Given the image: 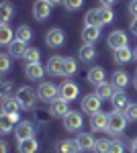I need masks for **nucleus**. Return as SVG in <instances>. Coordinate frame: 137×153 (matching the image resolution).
<instances>
[{
  "mask_svg": "<svg viewBox=\"0 0 137 153\" xmlns=\"http://www.w3.org/2000/svg\"><path fill=\"white\" fill-rule=\"evenodd\" d=\"M37 149H39V143H37L35 137L19 141V153H37Z\"/></svg>",
  "mask_w": 137,
  "mask_h": 153,
  "instance_id": "412c9836",
  "label": "nucleus"
},
{
  "mask_svg": "<svg viewBox=\"0 0 137 153\" xmlns=\"http://www.w3.org/2000/svg\"><path fill=\"white\" fill-rule=\"evenodd\" d=\"M8 151V145H6V141H0V153H6Z\"/></svg>",
  "mask_w": 137,
  "mask_h": 153,
  "instance_id": "37998d69",
  "label": "nucleus"
},
{
  "mask_svg": "<svg viewBox=\"0 0 137 153\" xmlns=\"http://www.w3.org/2000/svg\"><path fill=\"white\" fill-rule=\"evenodd\" d=\"M43 74H47V70L41 65V63H31V65L25 68V76H27L29 80H41Z\"/></svg>",
  "mask_w": 137,
  "mask_h": 153,
  "instance_id": "a211bd4d",
  "label": "nucleus"
},
{
  "mask_svg": "<svg viewBox=\"0 0 137 153\" xmlns=\"http://www.w3.org/2000/svg\"><path fill=\"white\" fill-rule=\"evenodd\" d=\"M10 90H12V84L10 82H4V84H2V92H4V94H8Z\"/></svg>",
  "mask_w": 137,
  "mask_h": 153,
  "instance_id": "a19ab883",
  "label": "nucleus"
},
{
  "mask_svg": "<svg viewBox=\"0 0 137 153\" xmlns=\"http://www.w3.org/2000/svg\"><path fill=\"white\" fill-rule=\"evenodd\" d=\"M78 55H80L82 61H92V59L96 57V49H94V45L84 43V45L80 47V51H78Z\"/></svg>",
  "mask_w": 137,
  "mask_h": 153,
  "instance_id": "cd10ccee",
  "label": "nucleus"
},
{
  "mask_svg": "<svg viewBox=\"0 0 137 153\" xmlns=\"http://www.w3.org/2000/svg\"><path fill=\"white\" fill-rule=\"evenodd\" d=\"M14 135H16V139H19V141L33 137V125H31L29 120H21V123L16 125V129H14Z\"/></svg>",
  "mask_w": 137,
  "mask_h": 153,
  "instance_id": "2eb2a0df",
  "label": "nucleus"
},
{
  "mask_svg": "<svg viewBox=\"0 0 137 153\" xmlns=\"http://www.w3.org/2000/svg\"><path fill=\"white\" fill-rule=\"evenodd\" d=\"M37 96L45 102H53L55 98H59V86H55L51 82H43L37 88Z\"/></svg>",
  "mask_w": 137,
  "mask_h": 153,
  "instance_id": "7ed1b4c3",
  "label": "nucleus"
},
{
  "mask_svg": "<svg viewBox=\"0 0 137 153\" xmlns=\"http://www.w3.org/2000/svg\"><path fill=\"white\" fill-rule=\"evenodd\" d=\"M14 98L19 100V104H21L23 110H31L33 104H35V100H37V94L33 92V88L23 86V88H19V90H16V96H14Z\"/></svg>",
  "mask_w": 137,
  "mask_h": 153,
  "instance_id": "f03ea898",
  "label": "nucleus"
},
{
  "mask_svg": "<svg viewBox=\"0 0 137 153\" xmlns=\"http://www.w3.org/2000/svg\"><path fill=\"white\" fill-rule=\"evenodd\" d=\"M109 147H111V141H96L94 153H109Z\"/></svg>",
  "mask_w": 137,
  "mask_h": 153,
  "instance_id": "4c0bfd02",
  "label": "nucleus"
},
{
  "mask_svg": "<svg viewBox=\"0 0 137 153\" xmlns=\"http://www.w3.org/2000/svg\"><path fill=\"white\" fill-rule=\"evenodd\" d=\"M133 55H135V59H137V47H135V49H133Z\"/></svg>",
  "mask_w": 137,
  "mask_h": 153,
  "instance_id": "de8ad7c7",
  "label": "nucleus"
},
{
  "mask_svg": "<svg viewBox=\"0 0 137 153\" xmlns=\"http://www.w3.org/2000/svg\"><path fill=\"white\" fill-rule=\"evenodd\" d=\"M100 106H103V100L98 98L96 94H88L82 98V110L88 112V114H98L100 112Z\"/></svg>",
  "mask_w": 137,
  "mask_h": 153,
  "instance_id": "20e7f679",
  "label": "nucleus"
},
{
  "mask_svg": "<svg viewBox=\"0 0 137 153\" xmlns=\"http://www.w3.org/2000/svg\"><path fill=\"white\" fill-rule=\"evenodd\" d=\"M25 61H27V65H31V63H39V59H41V53H39V49L35 47H29L27 49V53H25Z\"/></svg>",
  "mask_w": 137,
  "mask_h": 153,
  "instance_id": "473e14b6",
  "label": "nucleus"
},
{
  "mask_svg": "<svg viewBox=\"0 0 137 153\" xmlns=\"http://www.w3.org/2000/svg\"><path fill=\"white\" fill-rule=\"evenodd\" d=\"M90 127H92L94 133H98V131H106V129H109V114H104V112L92 114V117H90Z\"/></svg>",
  "mask_w": 137,
  "mask_h": 153,
  "instance_id": "ddd939ff",
  "label": "nucleus"
},
{
  "mask_svg": "<svg viewBox=\"0 0 137 153\" xmlns=\"http://www.w3.org/2000/svg\"><path fill=\"white\" fill-rule=\"evenodd\" d=\"M133 84H135V88H137V76H135V78H133Z\"/></svg>",
  "mask_w": 137,
  "mask_h": 153,
  "instance_id": "09e8293b",
  "label": "nucleus"
},
{
  "mask_svg": "<svg viewBox=\"0 0 137 153\" xmlns=\"http://www.w3.org/2000/svg\"><path fill=\"white\" fill-rule=\"evenodd\" d=\"M129 12H131L133 19H137V0H131L129 2Z\"/></svg>",
  "mask_w": 137,
  "mask_h": 153,
  "instance_id": "ea45409f",
  "label": "nucleus"
},
{
  "mask_svg": "<svg viewBox=\"0 0 137 153\" xmlns=\"http://www.w3.org/2000/svg\"><path fill=\"white\" fill-rule=\"evenodd\" d=\"M76 143L80 145L82 151H94V145H96V141H94V137L90 133H80L76 137Z\"/></svg>",
  "mask_w": 137,
  "mask_h": 153,
  "instance_id": "f3484780",
  "label": "nucleus"
},
{
  "mask_svg": "<svg viewBox=\"0 0 137 153\" xmlns=\"http://www.w3.org/2000/svg\"><path fill=\"white\" fill-rule=\"evenodd\" d=\"M84 23L88 25V27H100V12H98V8H90V10L86 12Z\"/></svg>",
  "mask_w": 137,
  "mask_h": 153,
  "instance_id": "c85d7f7f",
  "label": "nucleus"
},
{
  "mask_svg": "<svg viewBox=\"0 0 137 153\" xmlns=\"http://www.w3.org/2000/svg\"><path fill=\"white\" fill-rule=\"evenodd\" d=\"M98 12H100V27H103V25L113 23L115 12H113V8H111V6H100V8H98Z\"/></svg>",
  "mask_w": 137,
  "mask_h": 153,
  "instance_id": "7c9ffc66",
  "label": "nucleus"
},
{
  "mask_svg": "<svg viewBox=\"0 0 137 153\" xmlns=\"http://www.w3.org/2000/svg\"><path fill=\"white\" fill-rule=\"evenodd\" d=\"M82 114L78 112V110H70L68 114L64 117V127H66V131H70V133H76V131L82 129Z\"/></svg>",
  "mask_w": 137,
  "mask_h": 153,
  "instance_id": "39448f33",
  "label": "nucleus"
},
{
  "mask_svg": "<svg viewBox=\"0 0 137 153\" xmlns=\"http://www.w3.org/2000/svg\"><path fill=\"white\" fill-rule=\"evenodd\" d=\"M111 84L115 86V90H123V88H127V84H129V76H127V71H123V70L115 71Z\"/></svg>",
  "mask_w": 137,
  "mask_h": 153,
  "instance_id": "aec40b11",
  "label": "nucleus"
},
{
  "mask_svg": "<svg viewBox=\"0 0 137 153\" xmlns=\"http://www.w3.org/2000/svg\"><path fill=\"white\" fill-rule=\"evenodd\" d=\"M103 6H111V4H115V0H98Z\"/></svg>",
  "mask_w": 137,
  "mask_h": 153,
  "instance_id": "c03bdc74",
  "label": "nucleus"
},
{
  "mask_svg": "<svg viewBox=\"0 0 137 153\" xmlns=\"http://www.w3.org/2000/svg\"><path fill=\"white\" fill-rule=\"evenodd\" d=\"M131 151H133V153H137V137L133 139V143H131Z\"/></svg>",
  "mask_w": 137,
  "mask_h": 153,
  "instance_id": "a18cd8bd",
  "label": "nucleus"
},
{
  "mask_svg": "<svg viewBox=\"0 0 137 153\" xmlns=\"http://www.w3.org/2000/svg\"><path fill=\"white\" fill-rule=\"evenodd\" d=\"M82 4H84V0H64V8H66V10H70V12L82 8Z\"/></svg>",
  "mask_w": 137,
  "mask_h": 153,
  "instance_id": "c9c22d12",
  "label": "nucleus"
},
{
  "mask_svg": "<svg viewBox=\"0 0 137 153\" xmlns=\"http://www.w3.org/2000/svg\"><path fill=\"white\" fill-rule=\"evenodd\" d=\"M14 37H16V33H12L10 27H8L6 23L0 25V43H2V45H6V47H8L12 41H14Z\"/></svg>",
  "mask_w": 137,
  "mask_h": 153,
  "instance_id": "b1692460",
  "label": "nucleus"
},
{
  "mask_svg": "<svg viewBox=\"0 0 137 153\" xmlns=\"http://www.w3.org/2000/svg\"><path fill=\"white\" fill-rule=\"evenodd\" d=\"M64 61H66V57H59V55L51 57L45 63L47 74H51V76H64Z\"/></svg>",
  "mask_w": 137,
  "mask_h": 153,
  "instance_id": "f8f14e48",
  "label": "nucleus"
},
{
  "mask_svg": "<svg viewBox=\"0 0 137 153\" xmlns=\"http://www.w3.org/2000/svg\"><path fill=\"white\" fill-rule=\"evenodd\" d=\"M27 43H23V41H19V39H14L10 45H8V55H12V57H25V53H27Z\"/></svg>",
  "mask_w": 137,
  "mask_h": 153,
  "instance_id": "6ab92c4d",
  "label": "nucleus"
},
{
  "mask_svg": "<svg viewBox=\"0 0 137 153\" xmlns=\"http://www.w3.org/2000/svg\"><path fill=\"white\" fill-rule=\"evenodd\" d=\"M131 57H135V55H133V51H131L129 47L117 49V51H115V55H113L115 63H121V65H125V63H129V61H131Z\"/></svg>",
  "mask_w": 137,
  "mask_h": 153,
  "instance_id": "5701e85b",
  "label": "nucleus"
},
{
  "mask_svg": "<svg viewBox=\"0 0 137 153\" xmlns=\"http://www.w3.org/2000/svg\"><path fill=\"white\" fill-rule=\"evenodd\" d=\"M57 151L59 153H82V149L76 143V139H74V141H61L57 145Z\"/></svg>",
  "mask_w": 137,
  "mask_h": 153,
  "instance_id": "a878e982",
  "label": "nucleus"
},
{
  "mask_svg": "<svg viewBox=\"0 0 137 153\" xmlns=\"http://www.w3.org/2000/svg\"><path fill=\"white\" fill-rule=\"evenodd\" d=\"M49 110H51L53 117L64 118L70 112V104H68V100H64V98H55L53 102H49Z\"/></svg>",
  "mask_w": 137,
  "mask_h": 153,
  "instance_id": "9b49d317",
  "label": "nucleus"
},
{
  "mask_svg": "<svg viewBox=\"0 0 137 153\" xmlns=\"http://www.w3.org/2000/svg\"><path fill=\"white\" fill-rule=\"evenodd\" d=\"M131 33L137 37V19H133V21H131Z\"/></svg>",
  "mask_w": 137,
  "mask_h": 153,
  "instance_id": "79ce46f5",
  "label": "nucleus"
},
{
  "mask_svg": "<svg viewBox=\"0 0 137 153\" xmlns=\"http://www.w3.org/2000/svg\"><path fill=\"white\" fill-rule=\"evenodd\" d=\"M104 78H106V74H104L103 68H92L90 71H88V82L96 88V86H100V84H104Z\"/></svg>",
  "mask_w": 137,
  "mask_h": 153,
  "instance_id": "4be33fe9",
  "label": "nucleus"
},
{
  "mask_svg": "<svg viewBox=\"0 0 137 153\" xmlns=\"http://www.w3.org/2000/svg\"><path fill=\"white\" fill-rule=\"evenodd\" d=\"M0 12H2V23L8 25V21H10L12 14H14V6H12L8 0H4V2L0 4Z\"/></svg>",
  "mask_w": 137,
  "mask_h": 153,
  "instance_id": "c756f323",
  "label": "nucleus"
},
{
  "mask_svg": "<svg viewBox=\"0 0 137 153\" xmlns=\"http://www.w3.org/2000/svg\"><path fill=\"white\" fill-rule=\"evenodd\" d=\"M76 70H78L76 59L66 57V61H64V76H72V74H76Z\"/></svg>",
  "mask_w": 137,
  "mask_h": 153,
  "instance_id": "72a5a7b5",
  "label": "nucleus"
},
{
  "mask_svg": "<svg viewBox=\"0 0 137 153\" xmlns=\"http://www.w3.org/2000/svg\"><path fill=\"white\" fill-rule=\"evenodd\" d=\"M115 92H117V90H115V86L113 84H100V86H96V92H94V94L98 96V98H100V100H106V98H113V94Z\"/></svg>",
  "mask_w": 137,
  "mask_h": 153,
  "instance_id": "393cba45",
  "label": "nucleus"
},
{
  "mask_svg": "<svg viewBox=\"0 0 137 153\" xmlns=\"http://www.w3.org/2000/svg\"><path fill=\"white\" fill-rule=\"evenodd\" d=\"M16 39L23 41V43H29V41L33 39V31H31V27H27V25L19 27V29H16Z\"/></svg>",
  "mask_w": 137,
  "mask_h": 153,
  "instance_id": "2f4dec72",
  "label": "nucleus"
},
{
  "mask_svg": "<svg viewBox=\"0 0 137 153\" xmlns=\"http://www.w3.org/2000/svg\"><path fill=\"white\" fill-rule=\"evenodd\" d=\"M16 120H19V118L2 114V117H0V131H2V135H8V133L14 129V123H16Z\"/></svg>",
  "mask_w": 137,
  "mask_h": 153,
  "instance_id": "bb28decb",
  "label": "nucleus"
},
{
  "mask_svg": "<svg viewBox=\"0 0 137 153\" xmlns=\"http://www.w3.org/2000/svg\"><path fill=\"white\" fill-rule=\"evenodd\" d=\"M47 2H49V4H51V6H53V4H59V2H61V4H64V0H47Z\"/></svg>",
  "mask_w": 137,
  "mask_h": 153,
  "instance_id": "49530a36",
  "label": "nucleus"
},
{
  "mask_svg": "<svg viewBox=\"0 0 137 153\" xmlns=\"http://www.w3.org/2000/svg\"><path fill=\"white\" fill-rule=\"evenodd\" d=\"M64 41H66V35H64V31L61 29H49L45 33V43L47 47L51 49H59L64 45Z\"/></svg>",
  "mask_w": 137,
  "mask_h": 153,
  "instance_id": "0eeeda50",
  "label": "nucleus"
},
{
  "mask_svg": "<svg viewBox=\"0 0 137 153\" xmlns=\"http://www.w3.org/2000/svg\"><path fill=\"white\" fill-rule=\"evenodd\" d=\"M111 102H113V110H121V112H125V108L131 104L123 90H117V92L113 94V98H111Z\"/></svg>",
  "mask_w": 137,
  "mask_h": 153,
  "instance_id": "4468645a",
  "label": "nucleus"
},
{
  "mask_svg": "<svg viewBox=\"0 0 137 153\" xmlns=\"http://www.w3.org/2000/svg\"><path fill=\"white\" fill-rule=\"evenodd\" d=\"M19 110H21V104H19L16 98H10L8 94H2V114L19 118Z\"/></svg>",
  "mask_w": 137,
  "mask_h": 153,
  "instance_id": "6e6552de",
  "label": "nucleus"
},
{
  "mask_svg": "<svg viewBox=\"0 0 137 153\" xmlns=\"http://www.w3.org/2000/svg\"><path fill=\"white\" fill-rule=\"evenodd\" d=\"M98 37H100V27H84V31H82V39H84V43H88V45H94L96 41H98Z\"/></svg>",
  "mask_w": 137,
  "mask_h": 153,
  "instance_id": "dca6fc26",
  "label": "nucleus"
},
{
  "mask_svg": "<svg viewBox=\"0 0 137 153\" xmlns=\"http://www.w3.org/2000/svg\"><path fill=\"white\" fill-rule=\"evenodd\" d=\"M125 147L121 141H111V147H109V153H123Z\"/></svg>",
  "mask_w": 137,
  "mask_h": 153,
  "instance_id": "58836bf2",
  "label": "nucleus"
},
{
  "mask_svg": "<svg viewBox=\"0 0 137 153\" xmlns=\"http://www.w3.org/2000/svg\"><path fill=\"white\" fill-rule=\"evenodd\" d=\"M125 117L129 118L131 123H135V120H137V104H135V102H131V104L125 108Z\"/></svg>",
  "mask_w": 137,
  "mask_h": 153,
  "instance_id": "e433bc0d",
  "label": "nucleus"
},
{
  "mask_svg": "<svg viewBox=\"0 0 137 153\" xmlns=\"http://www.w3.org/2000/svg\"><path fill=\"white\" fill-rule=\"evenodd\" d=\"M127 123H129V118L125 117V112H121V110H113L111 114H109V133L111 135H119V133H123L127 127Z\"/></svg>",
  "mask_w": 137,
  "mask_h": 153,
  "instance_id": "f257e3e1",
  "label": "nucleus"
},
{
  "mask_svg": "<svg viewBox=\"0 0 137 153\" xmlns=\"http://www.w3.org/2000/svg\"><path fill=\"white\" fill-rule=\"evenodd\" d=\"M33 16H35V21H39V23L47 21L51 16V4L47 0H37L33 4Z\"/></svg>",
  "mask_w": 137,
  "mask_h": 153,
  "instance_id": "423d86ee",
  "label": "nucleus"
},
{
  "mask_svg": "<svg viewBox=\"0 0 137 153\" xmlns=\"http://www.w3.org/2000/svg\"><path fill=\"white\" fill-rule=\"evenodd\" d=\"M78 94H80V88H78L76 82H64L59 86V98H64V100H68V102L76 100Z\"/></svg>",
  "mask_w": 137,
  "mask_h": 153,
  "instance_id": "1a4fd4ad",
  "label": "nucleus"
},
{
  "mask_svg": "<svg viewBox=\"0 0 137 153\" xmlns=\"http://www.w3.org/2000/svg\"><path fill=\"white\" fill-rule=\"evenodd\" d=\"M106 43H109V47L117 51V49H123V47H129L127 45V33L125 31H113L109 39H106Z\"/></svg>",
  "mask_w": 137,
  "mask_h": 153,
  "instance_id": "9d476101",
  "label": "nucleus"
},
{
  "mask_svg": "<svg viewBox=\"0 0 137 153\" xmlns=\"http://www.w3.org/2000/svg\"><path fill=\"white\" fill-rule=\"evenodd\" d=\"M8 70H10V55L0 53V74H6Z\"/></svg>",
  "mask_w": 137,
  "mask_h": 153,
  "instance_id": "f704fd0d",
  "label": "nucleus"
}]
</instances>
